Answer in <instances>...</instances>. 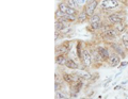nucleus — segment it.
<instances>
[{
    "mask_svg": "<svg viewBox=\"0 0 128 99\" xmlns=\"http://www.w3.org/2000/svg\"><path fill=\"white\" fill-rule=\"evenodd\" d=\"M58 9H59L60 11H62L64 14H66V11H67V9H68V5H67L66 2L63 0V1H61V2L58 3Z\"/></svg>",
    "mask_w": 128,
    "mask_h": 99,
    "instance_id": "nucleus-20",
    "label": "nucleus"
},
{
    "mask_svg": "<svg viewBox=\"0 0 128 99\" xmlns=\"http://www.w3.org/2000/svg\"><path fill=\"white\" fill-rule=\"evenodd\" d=\"M67 55L66 54H57L56 55V64L59 66H65V63L67 61Z\"/></svg>",
    "mask_w": 128,
    "mask_h": 99,
    "instance_id": "nucleus-14",
    "label": "nucleus"
},
{
    "mask_svg": "<svg viewBox=\"0 0 128 99\" xmlns=\"http://www.w3.org/2000/svg\"><path fill=\"white\" fill-rule=\"evenodd\" d=\"M127 83H128V80H125V81H123V82L121 83V85H122V86H124L125 84H127Z\"/></svg>",
    "mask_w": 128,
    "mask_h": 99,
    "instance_id": "nucleus-28",
    "label": "nucleus"
},
{
    "mask_svg": "<svg viewBox=\"0 0 128 99\" xmlns=\"http://www.w3.org/2000/svg\"><path fill=\"white\" fill-rule=\"evenodd\" d=\"M65 67L66 68H68V69H70V70H79V69H81L80 68L79 63L76 62L75 60H73V59H70V58H67V61L65 63Z\"/></svg>",
    "mask_w": 128,
    "mask_h": 99,
    "instance_id": "nucleus-12",
    "label": "nucleus"
},
{
    "mask_svg": "<svg viewBox=\"0 0 128 99\" xmlns=\"http://www.w3.org/2000/svg\"><path fill=\"white\" fill-rule=\"evenodd\" d=\"M108 46H109V48L111 49V51L118 53L122 59L126 58V55H127L126 52H127V51L125 50V48H124V46H123V44L121 42H118V41L110 42V43H108Z\"/></svg>",
    "mask_w": 128,
    "mask_h": 99,
    "instance_id": "nucleus-4",
    "label": "nucleus"
},
{
    "mask_svg": "<svg viewBox=\"0 0 128 99\" xmlns=\"http://www.w3.org/2000/svg\"><path fill=\"white\" fill-rule=\"evenodd\" d=\"M81 63L83 64V66H84V68H90L91 66L94 65V60H93V57H92V53H91L89 46H86L83 48Z\"/></svg>",
    "mask_w": 128,
    "mask_h": 99,
    "instance_id": "nucleus-5",
    "label": "nucleus"
},
{
    "mask_svg": "<svg viewBox=\"0 0 128 99\" xmlns=\"http://www.w3.org/2000/svg\"><path fill=\"white\" fill-rule=\"evenodd\" d=\"M111 81H112V77H109V78H108V80H106V81H105V83H104V85H102V86H104V88H106V86H107L108 84H109V83H110Z\"/></svg>",
    "mask_w": 128,
    "mask_h": 99,
    "instance_id": "nucleus-25",
    "label": "nucleus"
},
{
    "mask_svg": "<svg viewBox=\"0 0 128 99\" xmlns=\"http://www.w3.org/2000/svg\"><path fill=\"white\" fill-rule=\"evenodd\" d=\"M121 62H122V58L120 57L118 53H115V52H113V51H111L110 58L108 59V61H107L108 66L111 67V68H115V67L118 68V66L121 64Z\"/></svg>",
    "mask_w": 128,
    "mask_h": 99,
    "instance_id": "nucleus-8",
    "label": "nucleus"
},
{
    "mask_svg": "<svg viewBox=\"0 0 128 99\" xmlns=\"http://www.w3.org/2000/svg\"><path fill=\"white\" fill-rule=\"evenodd\" d=\"M73 26V25H72ZM66 26L64 25L63 22H60L59 20H56V22H54V29H56V31H59V32H61V31L65 28Z\"/></svg>",
    "mask_w": 128,
    "mask_h": 99,
    "instance_id": "nucleus-21",
    "label": "nucleus"
},
{
    "mask_svg": "<svg viewBox=\"0 0 128 99\" xmlns=\"http://www.w3.org/2000/svg\"><path fill=\"white\" fill-rule=\"evenodd\" d=\"M90 50H91L92 57H93V60H94V65H98L99 66V65H102V64L105 63L104 60H102V58L100 57V54H99V52L97 51V49H96V45L90 47Z\"/></svg>",
    "mask_w": 128,
    "mask_h": 99,
    "instance_id": "nucleus-11",
    "label": "nucleus"
},
{
    "mask_svg": "<svg viewBox=\"0 0 128 99\" xmlns=\"http://www.w3.org/2000/svg\"><path fill=\"white\" fill-rule=\"evenodd\" d=\"M120 3H123V4H128V0H118Z\"/></svg>",
    "mask_w": 128,
    "mask_h": 99,
    "instance_id": "nucleus-26",
    "label": "nucleus"
},
{
    "mask_svg": "<svg viewBox=\"0 0 128 99\" xmlns=\"http://www.w3.org/2000/svg\"><path fill=\"white\" fill-rule=\"evenodd\" d=\"M120 89H122V85H116V86H114V91L120 90Z\"/></svg>",
    "mask_w": 128,
    "mask_h": 99,
    "instance_id": "nucleus-27",
    "label": "nucleus"
},
{
    "mask_svg": "<svg viewBox=\"0 0 128 99\" xmlns=\"http://www.w3.org/2000/svg\"><path fill=\"white\" fill-rule=\"evenodd\" d=\"M118 0H100V4H99V10H100L104 14H108L110 12L115 11L120 6Z\"/></svg>",
    "mask_w": 128,
    "mask_h": 99,
    "instance_id": "nucleus-3",
    "label": "nucleus"
},
{
    "mask_svg": "<svg viewBox=\"0 0 128 99\" xmlns=\"http://www.w3.org/2000/svg\"><path fill=\"white\" fill-rule=\"evenodd\" d=\"M72 41H64L63 43H60L56 46V55L57 54H68L70 49L73 48V44Z\"/></svg>",
    "mask_w": 128,
    "mask_h": 99,
    "instance_id": "nucleus-6",
    "label": "nucleus"
},
{
    "mask_svg": "<svg viewBox=\"0 0 128 99\" xmlns=\"http://www.w3.org/2000/svg\"><path fill=\"white\" fill-rule=\"evenodd\" d=\"M127 65H128V61H122L121 64L118 66V69H123L124 67H126Z\"/></svg>",
    "mask_w": 128,
    "mask_h": 99,
    "instance_id": "nucleus-24",
    "label": "nucleus"
},
{
    "mask_svg": "<svg viewBox=\"0 0 128 99\" xmlns=\"http://www.w3.org/2000/svg\"><path fill=\"white\" fill-rule=\"evenodd\" d=\"M120 42L123 44L124 48H125V50L128 52V29L125 31V32H123L121 34V36H120Z\"/></svg>",
    "mask_w": 128,
    "mask_h": 99,
    "instance_id": "nucleus-15",
    "label": "nucleus"
},
{
    "mask_svg": "<svg viewBox=\"0 0 128 99\" xmlns=\"http://www.w3.org/2000/svg\"><path fill=\"white\" fill-rule=\"evenodd\" d=\"M125 18H126V14H125V12L122 11V10L110 12V13H108V14L105 15V19L109 23H111V25H113V26L116 25V23L125 21Z\"/></svg>",
    "mask_w": 128,
    "mask_h": 99,
    "instance_id": "nucleus-1",
    "label": "nucleus"
},
{
    "mask_svg": "<svg viewBox=\"0 0 128 99\" xmlns=\"http://www.w3.org/2000/svg\"><path fill=\"white\" fill-rule=\"evenodd\" d=\"M68 97H70V96H68L65 92H63V90L62 91H57V92H56V99H66Z\"/></svg>",
    "mask_w": 128,
    "mask_h": 99,
    "instance_id": "nucleus-19",
    "label": "nucleus"
},
{
    "mask_svg": "<svg viewBox=\"0 0 128 99\" xmlns=\"http://www.w3.org/2000/svg\"><path fill=\"white\" fill-rule=\"evenodd\" d=\"M99 4H100V0H94L93 2L86 4V6L83 7V9L86 11V13H88V15H89V16H92V15L95 14L96 12H97Z\"/></svg>",
    "mask_w": 128,
    "mask_h": 99,
    "instance_id": "nucleus-10",
    "label": "nucleus"
},
{
    "mask_svg": "<svg viewBox=\"0 0 128 99\" xmlns=\"http://www.w3.org/2000/svg\"><path fill=\"white\" fill-rule=\"evenodd\" d=\"M76 72L78 73V75L80 77H81V79H83L84 81H90L91 78H92V74L90 72H88L86 69H81V70H76Z\"/></svg>",
    "mask_w": 128,
    "mask_h": 99,
    "instance_id": "nucleus-16",
    "label": "nucleus"
},
{
    "mask_svg": "<svg viewBox=\"0 0 128 99\" xmlns=\"http://www.w3.org/2000/svg\"><path fill=\"white\" fill-rule=\"evenodd\" d=\"M96 49L100 54V57L102 58V60L105 63H107L108 59L110 58V54H111V49L109 48V46H105V45H96Z\"/></svg>",
    "mask_w": 128,
    "mask_h": 99,
    "instance_id": "nucleus-9",
    "label": "nucleus"
},
{
    "mask_svg": "<svg viewBox=\"0 0 128 99\" xmlns=\"http://www.w3.org/2000/svg\"><path fill=\"white\" fill-rule=\"evenodd\" d=\"M120 36H121V33H120L114 27L106 30L105 32H102V33H99V37H100L102 41L105 42V43L118 41V39H120Z\"/></svg>",
    "mask_w": 128,
    "mask_h": 99,
    "instance_id": "nucleus-2",
    "label": "nucleus"
},
{
    "mask_svg": "<svg viewBox=\"0 0 128 99\" xmlns=\"http://www.w3.org/2000/svg\"><path fill=\"white\" fill-rule=\"evenodd\" d=\"M63 16H64V13H63L62 11H60L59 9L56 10V12H54V17H56V19H59V18H61Z\"/></svg>",
    "mask_w": 128,
    "mask_h": 99,
    "instance_id": "nucleus-22",
    "label": "nucleus"
},
{
    "mask_svg": "<svg viewBox=\"0 0 128 99\" xmlns=\"http://www.w3.org/2000/svg\"><path fill=\"white\" fill-rule=\"evenodd\" d=\"M77 2H78V5L80 9H83L86 4V0H77Z\"/></svg>",
    "mask_w": 128,
    "mask_h": 99,
    "instance_id": "nucleus-23",
    "label": "nucleus"
},
{
    "mask_svg": "<svg viewBox=\"0 0 128 99\" xmlns=\"http://www.w3.org/2000/svg\"><path fill=\"white\" fill-rule=\"evenodd\" d=\"M115 29H116L120 33H123V32H125V31L128 29V25H127V22L126 21H123V22H120V23H116V25H114L113 26Z\"/></svg>",
    "mask_w": 128,
    "mask_h": 99,
    "instance_id": "nucleus-17",
    "label": "nucleus"
},
{
    "mask_svg": "<svg viewBox=\"0 0 128 99\" xmlns=\"http://www.w3.org/2000/svg\"><path fill=\"white\" fill-rule=\"evenodd\" d=\"M64 1L66 2V4L68 5V6L73 7V9H75V10H77V11H80V10H81V9L79 7V5H78L77 0H64Z\"/></svg>",
    "mask_w": 128,
    "mask_h": 99,
    "instance_id": "nucleus-18",
    "label": "nucleus"
},
{
    "mask_svg": "<svg viewBox=\"0 0 128 99\" xmlns=\"http://www.w3.org/2000/svg\"><path fill=\"white\" fill-rule=\"evenodd\" d=\"M77 17H78V21L77 23H83V22H86V21H89V18L90 16L88 15L86 13V11L84 9H81L79 11V13L77 15Z\"/></svg>",
    "mask_w": 128,
    "mask_h": 99,
    "instance_id": "nucleus-13",
    "label": "nucleus"
},
{
    "mask_svg": "<svg viewBox=\"0 0 128 99\" xmlns=\"http://www.w3.org/2000/svg\"><path fill=\"white\" fill-rule=\"evenodd\" d=\"M83 86H84V80H83V79L74 83V84L70 85L68 94H70V98H77L78 95L80 94V92H81V90L83 89Z\"/></svg>",
    "mask_w": 128,
    "mask_h": 99,
    "instance_id": "nucleus-7",
    "label": "nucleus"
}]
</instances>
